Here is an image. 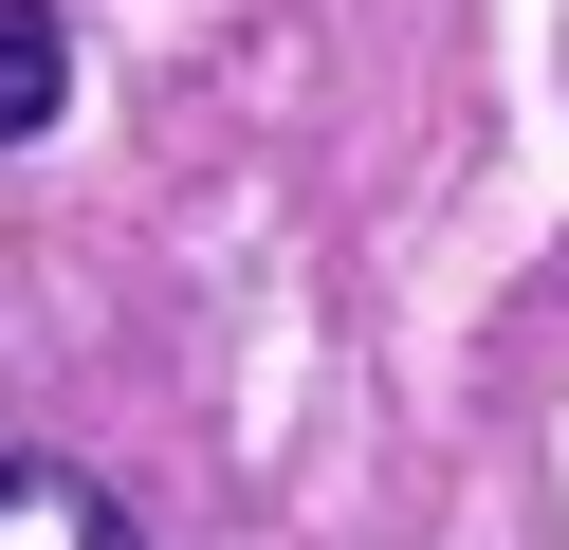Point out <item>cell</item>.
Masks as SVG:
<instances>
[{
	"mask_svg": "<svg viewBox=\"0 0 569 550\" xmlns=\"http://www.w3.org/2000/svg\"><path fill=\"white\" fill-rule=\"evenodd\" d=\"M0 550H148V513L92 459H0Z\"/></svg>",
	"mask_w": 569,
	"mask_h": 550,
	"instance_id": "6da1fadb",
	"label": "cell"
},
{
	"mask_svg": "<svg viewBox=\"0 0 569 550\" xmlns=\"http://www.w3.org/2000/svg\"><path fill=\"white\" fill-rule=\"evenodd\" d=\"M56 110H74V37H56V0H0V147H38Z\"/></svg>",
	"mask_w": 569,
	"mask_h": 550,
	"instance_id": "7a4b0ae2",
	"label": "cell"
}]
</instances>
